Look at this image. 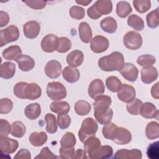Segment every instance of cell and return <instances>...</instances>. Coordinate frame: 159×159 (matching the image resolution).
<instances>
[{
    "instance_id": "1",
    "label": "cell",
    "mask_w": 159,
    "mask_h": 159,
    "mask_svg": "<svg viewBox=\"0 0 159 159\" xmlns=\"http://www.w3.org/2000/svg\"><path fill=\"white\" fill-rule=\"evenodd\" d=\"M93 102L94 116L96 120L102 125L111 122L113 117V111L109 107L112 100L106 95H99L94 99Z\"/></svg>"
},
{
    "instance_id": "2",
    "label": "cell",
    "mask_w": 159,
    "mask_h": 159,
    "mask_svg": "<svg viewBox=\"0 0 159 159\" xmlns=\"http://www.w3.org/2000/svg\"><path fill=\"white\" fill-rule=\"evenodd\" d=\"M98 66L105 71L120 70L125 64L123 55L119 52H114L109 55L104 56L98 60Z\"/></svg>"
},
{
    "instance_id": "3",
    "label": "cell",
    "mask_w": 159,
    "mask_h": 159,
    "mask_svg": "<svg viewBox=\"0 0 159 159\" xmlns=\"http://www.w3.org/2000/svg\"><path fill=\"white\" fill-rule=\"evenodd\" d=\"M98 125L96 121L92 117L86 118L81 124V127L78 131V137L83 143L91 136L95 135L97 132Z\"/></svg>"
},
{
    "instance_id": "4",
    "label": "cell",
    "mask_w": 159,
    "mask_h": 159,
    "mask_svg": "<svg viewBox=\"0 0 159 159\" xmlns=\"http://www.w3.org/2000/svg\"><path fill=\"white\" fill-rule=\"evenodd\" d=\"M48 97L53 101H60L66 98L67 92L65 86L60 82L52 81L48 83L46 90Z\"/></svg>"
},
{
    "instance_id": "5",
    "label": "cell",
    "mask_w": 159,
    "mask_h": 159,
    "mask_svg": "<svg viewBox=\"0 0 159 159\" xmlns=\"http://www.w3.org/2000/svg\"><path fill=\"white\" fill-rule=\"evenodd\" d=\"M19 37V31L17 26L11 25L2 29L0 32V46L4 45L16 41Z\"/></svg>"
},
{
    "instance_id": "6",
    "label": "cell",
    "mask_w": 159,
    "mask_h": 159,
    "mask_svg": "<svg viewBox=\"0 0 159 159\" xmlns=\"http://www.w3.org/2000/svg\"><path fill=\"white\" fill-rule=\"evenodd\" d=\"M123 43L124 46L130 50H137L142 45L141 35L135 31H129L124 36Z\"/></svg>"
},
{
    "instance_id": "7",
    "label": "cell",
    "mask_w": 159,
    "mask_h": 159,
    "mask_svg": "<svg viewBox=\"0 0 159 159\" xmlns=\"http://www.w3.org/2000/svg\"><path fill=\"white\" fill-rule=\"evenodd\" d=\"M111 140L117 144L125 145L130 142L132 140V134L126 128L117 127L111 136Z\"/></svg>"
},
{
    "instance_id": "8",
    "label": "cell",
    "mask_w": 159,
    "mask_h": 159,
    "mask_svg": "<svg viewBox=\"0 0 159 159\" xmlns=\"http://www.w3.org/2000/svg\"><path fill=\"white\" fill-rule=\"evenodd\" d=\"M109 45V40L106 37L98 35L91 39L90 48L94 53H100L105 52L108 48Z\"/></svg>"
},
{
    "instance_id": "9",
    "label": "cell",
    "mask_w": 159,
    "mask_h": 159,
    "mask_svg": "<svg viewBox=\"0 0 159 159\" xmlns=\"http://www.w3.org/2000/svg\"><path fill=\"white\" fill-rule=\"evenodd\" d=\"M40 45L43 52L52 53L58 48V37L54 34H47L42 39Z\"/></svg>"
},
{
    "instance_id": "10",
    "label": "cell",
    "mask_w": 159,
    "mask_h": 159,
    "mask_svg": "<svg viewBox=\"0 0 159 159\" xmlns=\"http://www.w3.org/2000/svg\"><path fill=\"white\" fill-rule=\"evenodd\" d=\"M18 147L17 140L7 137H0V149L2 153L8 155L14 153Z\"/></svg>"
},
{
    "instance_id": "11",
    "label": "cell",
    "mask_w": 159,
    "mask_h": 159,
    "mask_svg": "<svg viewBox=\"0 0 159 159\" xmlns=\"http://www.w3.org/2000/svg\"><path fill=\"white\" fill-rule=\"evenodd\" d=\"M62 66L60 63L55 60L48 61L45 66L44 71L47 76L50 78H57L61 75Z\"/></svg>"
},
{
    "instance_id": "12",
    "label": "cell",
    "mask_w": 159,
    "mask_h": 159,
    "mask_svg": "<svg viewBox=\"0 0 159 159\" xmlns=\"http://www.w3.org/2000/svg\"><path fill=\"white\" fill-rule=\"evenodd\" d=\"M117 97L121 101L129 103L135 98V88L131 85L122 84L121 89L117 93Z\"/></svg>"
},
{
    "instance_id": "13",
    "label": "cell",
    "mask_w": 159,
    "mask_h": 159,
    "mask_svg": "<svg viewBox=\"0 0 159 159\" xmlns=\"http://www.w3.org/2000/svg\"><path fill=\"white\" fill-rule=\"evenodd\" d=\"M40 31V26L38 22L30 20L27 22L23 26V32L25 37L30 39L36 38Z\"/></svg>"
},
{
    "instance_id": "14",
    "label": "cell",
    "mask_w": 159,
    "mask_h": 159,
    "mask_svg": "<svg viewBox=\"0 0 159 159\" xmlns=\"http://www.w3.org/2000/svg\"><path fill=\"white\" fill-rule=\"evenodd\" d=\"M119 72L125 80L131 82H134L137 79L139 74L138 69L131 63H125Z\"/></svg>"
},
{
    "instance_id": "15",
    "label": "cell",
    "mask_w": 159,
    "mask_h": 159,
    "mask_svg": "<svg viewBox=\"0 0 159 159\" xmlns=\"http://www.w3.org/2000/svg\"><path fill=\"white\" fill-rule=\"evenodd\" d=\"M105 91V86L102 81L100 79L93 80L88 86V93L89 96L93 99Z\"/></svg>"
},
{
    "instance_id": "16",
    "label": "cell",
    "mask_w": 159,
    "mask_h": 159,
    "mask_svg": "<svg viewBox=\"0 0 159 159\" xmlns=\"http://www.w3.org/2000/svg\"><path fill=\"white\" fill-rule=\"evenodd\" d=\"M42 94V89L39 84L35 83H27L24 90V99L35 100L39 98Z\"/></svg>"
},
{
    "instance_id": "17",
    "label": "cell",
    "mask_w": 159,
    "mask_h": 159,
    "mask_svg": "<svg viewBox=\"0 0 159 159\" xmlns=\"http://www.w3.org/2000/svg\"><path fill=\"white\" fill-rule=\"evenodd\" d=\"M142 153L139 149H121L117 150L114 156V158L117 159H140Z\"/></svg>"
},
{
    "instance_id": "18",
    "label": "cell",
    "mask_w": 159,
    "mask_h": 159,
    "mask_svg": "<svg viewBox=\"0 0 159 159\" xmlns=\"http://www.w3.org/2000/svg\"><path fill=\"white\" fill-rule=\"evenodd\" d=\"M14 61L17 63L19 68L23 71H29L32 70L35 66L34 60L27 55L21 54Z\"/></svg>"
},
{
    "instance_id": "19",
    "label": "cell",
    "mask_w": 159,
    "mask_h": 159,
    "mask_svg": "<svg viewBox=\"0 0 159 159\" xmlns=\"http://www.w3.org/2000/svg\"><path fill=\"white\" fill-rule=\"evenodd\" d=\"M140 114L146 119H158V111L156 106L151 102L143 103L140 107Z\"/></svg>"
},
{
    "instance_id": "20",
    "label": "cell",
    "mask_w": 159,
    "mask_h": 159,
    "mask_svg": "<svg viewBox=\"0 0 159 159\" xmlns=\"http://www.w3.org/2000/svg\"><path fill=\"white\" fill-rule=\"evenodd\" d=\"M141 80L145 84H150L158 78V71L154 66L143 68L141 71Z\"/></svg>"
},
{
    "instance_id": "21",
    "label": "cell",
    "mask_w": 159,
    "mask_h": 159,
    "mask_svg": "<svg viewBox=\"0 0 159 159\" xmlns=\"http://www.w3.org/2000/svg\"><path fill=\"white\" fill-rule=\"evenodd\" d=\"M113 154V149L109 145H100L94 152L89 155L91 159L109 158Z\"/></svg>"
},
{
    "instance_id": "22",
    "label": "cell",
    "mask_w": 159,
    "mask_h": 159,
    "mask_svg": "<svg viewBox=\"0 0 159 159\" xmlns=\"http://www.w3.org/2000/svg\"><path fill=\"white\" fill-rule=\"evenodd\" d=\"M84 54L78 50H75L70 52L66 57V62L71 67H78L83 62Z\"/></svg>"
},
{
    "instance_id": "23",
    "label": "cell",
    "mask_w": 159,
    "mask_h": 159,
    "mask_svg": "<svg viewBox=\"0 0 159 159\" xmlns=\"http://www.w3.org/2000/svg\"><path fill=\"white\" fill-rule=\"evenodd\" d=\"M93 7L99 16L107 15L111 12L112 10V4L111 1L98 0L93 5Z\"/></svg>"
},
{
    "instance_id": "24",
    "label": "cell",
    "mask_w": 159,
    "mask_h": 159,
    "mask_svg": "<svg viewBox=\"0 0 159 159\" xmlns=\"http://www.w3.org/2000/svg\"><path fill=\"white\" fill-rule=\"evenodd\" d=\"M62 76L67 82L74 83L78 81L80 79V73L77 68L68 66L63 70Z\"/></svg>"
},
{
    "instance_id": "25",
    "label": "cell",
    "mask_w": 159,
    "mask_h": 159,
    "mask_svg": "<svg viewBox=\"0 0 159 159\" xmlns=\"http://www.w3.org/2000/svg\"><path fill=\"white\" fill-rule=\"evenodd\" d=\"M78 32L80 38L83 42L88 43L91 42L93 34L91 29L87 22H82L78 26Z\"/></svg>"
},
{
    "instance_id": "26",
    "label": "cell",
    "mask_w": 159,
    "mask_h": 159,
    "mask_svg": "<svg viewBox=\"0 0 159 159\" xmlns=\"http://www.w3.org/2000/svg\"><path fill=\"white\" fill-rule=\"evenodd\" d=\"M16 72V65L11 61H6L1 64L0 67V76L7 80L14 76Z\"/></svg>"
},
{
    "instance_id": "27",
    "label": "cell",
    "mask_w": 159,
    "mask_h": 159,
    "mask_svg": "<svg viewBox=\"0 0 159 159\" xmlns=\"http://www.w3.org/2000/svg\"><path fill=\"white\" fill-rule=\"evenodd\" d=\"M25 116L30 120L37 119L41 114V107L39 103L35 102L27 105L24 109Z\"/></svg>"
},
{
    "instance_id": "28",
    "label": "cell",
    "mask_w": 159,
    "mask_h": 159,
    "mask_svg": "<svg viewBox=\"0 0 159 159\" xmlns=\"http://www.w3.org/2000/svg\"><path fill=\"white\" fill-rule=\"evenodd\" d=\"M100 26L102 30L108 34L114 33L117 28V23L115 19L112 17H107L100 22Z\"/></svg>"
},
{
    "instance_id": "29",
    "label": "cell",
    "mask_w": 159,
    "mask_h": 159,
    "mask_svg": "<svg viewBox=\"0 0 159 159\" xmlns=\"http://www.w3.org/2000/svg\"><path fill=\"white\" fill-rule=\"evenodd\" d=\"M22 53V50L18 45H12L3 50L2 56L5 60H15Z\"/></svg>"
},
{
    "instance_id": "30",
    "label": "cell",
    "mask_w": 159,
    "mask_h": 159,
    "mask_svg": "<svg viewBox=\"0 0 159 159\" xmlns=\"http://www.w3.org/2000/svg\"><path fill=\"white\" fill-rule=\"evenodd\" d=\"M47 140V135L43 131L34 132L29 137V142L34 147L43 145Z\"/></svg>"
},
{
    "instance_id": "31",
    "label": "cell",
    "mask_w": 159,
    "mask_h": 159,
    "mask_svg": "<svg viewBox=\"0 0 159 159\" xmlns=\"http://www.w3.org/2000/svg\"><path fill=\"white\" fill-rule=\"evenodd\" d=\"M50 108L53 112L58 114H67L70 109L69 104L66 101H55L52 102L50 106Z\"/></svg>"
},
{
    "instance_id": "32",
    "label": "cell",
    "mask_w": 159,
    "mask_h": 159,
    "mask_svg": "<svg viewBox=\"0 0 159 159\" xmlns=\"http://www.w3.org/2000/svg\"><path fill=\"white\" fill-rule=\"evenodd\" d=\"M101 145V141L98 138L91 136L84 142V149L88 155L94 152Z\"/></svg>"
},
{
    "instance_id": "33",
    "label": "cell",
    "mask_w": 159,
    "mask_h": 159,
    "mask_svg": "<svg viewBox=\"0 0 159 159\" xmlns=\"http://www.w3.org/2000/svg\"><path fill=\"white\" fill-rule=\"evenodd\" d=\"M145 134L149 140H154L159 137V125L155 121H151L146 126Z\"/></svg>"
},
{
    "instance_id": "34",
    "label": "cell",
    "mask_w": 159,
    "mask_h": 159,
    "mask_svg": "<svg viewBox=\"0 0 159 159\" xmlns=\"http://www.w3.org/2000/svg\"><path fill=\"white\" fill-rule=\"evenodd\" d=\"M132 11L130 4L126 1H119L116 6V13L120 18H125Z\"/></svg>"
},
{
    "instance_id": "35",
    "label": "cell",
    "mask_w": 159,
    "mask_h": 159,
    "mask_svg": "<svg viewBox=\"0 0 159 159\" xmlns=\"http://www.w3.org/2000/svg\"><path fill=\"white\" fill-rule=\"evenodd\" d=\"M106 85L109 91L113 93H116L120 91L122 83L117 76H110L106 80Z\"/></svg>"
},
{
    "instance_id": "36",
    "label": "cell",
    "mask_w": 159,
    "mask_h": 159,
    "mask_svg": "<svg viewBox=\"0 0 159 159\" xmlns=\"http://www.w3.org/2000/svg\"><path fill=\"white\" fill-rule=\"evenodd\" d=\"M127 24L134 30L141 31L144 29L145 24L143 19L136 14L129 16L127 19Z\"/></svg>"
},
{
    "instance_id": "37",
    "label": "cell",
    "mask_w": 159,
    "mask_h": 159,
    "mask_svg": "<svg viewBox=\"0 0 159 159\" xmlns=\"http://www.w3.org/2000/svg\"><path fill=\"white\" fill-rule=\"evenodd\" d=\"M74 109L78 115L83 116L87 115L91 111V106L86 101L80 100L75 103Z\"/></svg>"
},
{
    "instance_id": "38",
    "label": "cell",
    "mask_w": 159,
    "mask_h": 159,
    "mask_svg": "<svg viewBox=\"0 0 159 159\" xmlns=\"http://www.w3.org/2000/svg\"><path fill=\"white\" fill-rule=\"evenodd\" d=\"M26 132V128L24 124L20 121L13 122L11 124V134L17 138H20L24 136Z\"/></svg>"
},
{
    "instance_id": "39",
    "label": "cell",
    "mask_w": 159,
    "mask_h": 159,
    "mask_svg": "<svg viewBox=\"0 0 159 159\" xmlns=\"http://www.w3.org/2000/svg\"><path fill=\"white\" fill-rule=\"evenodd\" d=\"M147 25L148 27L155 29L158 26L159 24V8L150 12L146 16Z\"/></svg>"
},
{
    "instance_id": "40",
    "label": "cell",
    "mask_w": 159,
    "mask_h": 159,
    "mask_svg": "<svg viewBox=\"0 0 159 159\" xmlns=\"http://www.w3.org/2000/svg\"><path fill=\"white\" fill-rule=\"evenodd\" d=\"M46 121V130L49 134H54L57 130V122L55 115L51 113H47L45 116Z\"/></svg>"
},
{
    "instance_id": "41",
    "label": "cell",
    "mask_w": 159,
    "mask_h": 159,
    "mask_svg": "<svg viewBox=\"0 0 159 159\" xmlns=\"http://www.w3.org/2000/svg\"><path fill=\"white\" fill-rule=\"evenodd\" d=\"M76 144V138L75 135L71 132H66L60 140L61 147L64 148L74 147Z\"/></svg>"
},
{
    "instance_id": "42",
    "label": "cell",
    "mask_w": 159,
    "mask_h": 159,
    "mask_svg": "<svg viewBox=\"0 0 159 159\" xmlns=\"http://www.w3.org/2000/svg\"><path fill=\"white\" fill-rule=\"evenodd\" d=\"M156 61V58L154 56L148 54H145L139 56L137 58V63L143 68L152 66Z\"/></svg>"
},
{
    "instance_id": "43",
    "label": "cell",
    "mask_w": 159,
    "mask_h": 159,
    "mask_svg": "<svg viewBox=\"0 0 159 159\" xmlns=\"http://www.w3.org/2000/svg\"><path fill=\"white\" fill-rule=\"evenodd\" d=\"M142 101L137 98H134L132 101L129 102L126 108L128 112L132 115H139L140 114V107L142 104Z\"/></svg>"
},
{
    "instance_id": "44",
    "label": "cell",
    "mask_w": 159,
    "mask_h": 159,
    "mask_svg": "<svg viewBox=\"0 0 159 159\" xmlns=\"http://www.w3.org/2000/svg\"><path fill=\"white\" fill-rule=\"evenodd\" d=\"M132 4L135 9L139 13H145L151 7V2L149 0H134Z\"/></svg>"
},
{
    "instance_id": "45",
    "label": "cell",
    "mask_w": 159,
    "mask_h": 159,
    "mask_svg": "<svg viewBox=\"0 0 159 159\" xmlns=\"http://www.w3.org/2000/svg\"><path fill=\"white\" fill-rule=\"evenodd\" d=\"M71 48V40L65 37L58 38V45L57 51L58 53H66Z\"/></svg>"
},
{
    "instance_id": "46",
    "label": "cell",
    "mask_w": 159,
    "mask_h": 159,
    "mask_svg": "<svg viewBox=\"0 0 159 159\" xmlns=\"http://www.w3.org/2000/svg\"><path fill=\"white\" fill-rule=\"evenodd\" d=\"M158 142L150 143L147 149V155L150 159H158L159 158V146Z\"/></svg>"
},
{
    "instance_id": "47",
    "label": "cell",
    "mask_w": 159,
    "mask_h": 159,
    "mask_svg": "<svg viewBox=\"0 0 159 159\" xmlns=\"http://www.w3.org/2000/svg\"><path fill=\"white\" fill-rule=\"evenodd\" d=\"M69 14L71 17L76 20H80L85 16L84 9L78 6H72L69 11Z\"/></svg>"
},
{
    "instance_id": "48",
    "label": "cell",
    "mask_w": 159,
    "mask_h": 159,
    "mask_svg": "<svg viewBox=\"0 0 159 159\" xmlns=\"http://www.w3.org/2000/svg\"><path fill=\"white\" fill-rule=\"evenodd\" d=\"M13 107L12 101L7 98H1L0 100V113L6 114L11 111Z\"/></svg>"
},
{
    "instance_id": "49",
    "label": "cell",
    "mask_w": 159,
    "mask_h": 159,
    "mask_svg": "<svg viewBox=\"0 0 159 159\" xmlns=\"http://www.w3.org/2000/svg\"><path fill=\"white\" fill-rule=\"evenodd\" d=\"M71 123V118L66 114H58L57 116V124L60 129H67Z\"/></svg>"
},
{
    "instance_id": "50",
    "label": "cell",
    "mask_w": 159,
    "mask_h": 159,
    "mask_svg": "<svg viewBox=\"0 0 159 159\" xmlns=\"http://www.w3.org/2000/svg\"><path fill=\"white\" fill-rule=\"evenodd\" d=\"M27 82L20 81L17 83L13 88V92L14 95L20 99H24V90Z\"/></svg>"
},
{
    "instance_id": "51",
    "label": "cell",
    "mask_w": 159,
    "mask_h": 159,
    "mask_svg": "<svg viewBox=\"0 0 159 159\" xmlns=\"http://www.w3.org/2000/svg\"><path fill=\"white\" fill-rule=\"evenodd\" d=\"M117 126L112 122H109L107 124H105L104 126L102 127V135L103 136L109 140H111V136L115 130V129Z\"/></svg>"
},
{
    "instance_id": "52",
    "label": "cell",
    "mask_w": 159,
    "mask_h": 159,
    "mask_svg": "<svg viewBox=\"0 0 159 159\" xmlns=\"http://www.w3.org/2000/svg\"><path fill=\"white\" fill-rule=\"evenodd\" d=\"M11 125L6 120H0V137H7L11 132Z\"/></svg>"
},
{
    "instance_id": "53",
    "label": "cell",
    "mask_w": 159,
    "mask_h": 159,
    "mask_svg": "<svg viewBox=\"0 0 159 159\" xmlns=\"http://www.w3.org/2000/svg\"><path fill=\"white\" fill-rule=\"evenodd\" d=\"M74 147L71 148H64L61 147L59 149V153L60 157L64 159H71L73 158L75 154Z\"/></svg>"
},
{
    "instance_id": "54",
    "label": "cell",
    "mask_w": 159,
    "mask_h": 159,
    "mask_svg": "<svg viewBox=\"0 0 159 159\" xmlns=\"http://www.w3.org/2000/svg\"><path fill=\"white\" fill-rule=\"evenodd\" d=\"M22 2L34 9H42L47 5V2L44 1H22Z\"/></svg>"
},
{
    "instance_id": "55",
    "label": "cell",
    "mask_w": 159,
    "mask_h": 159,
    "mask_svg": "<svg viewBox=\"0 0 159 159\" xmlns=\"http://www.w3.org/2000/svg\"><path fill=\"white\" fill-rule=\"evenodd\" d=\"M55 158H57V157L49 150L47 147H43L40 153L35 157L36 159H52Z\"/></svg>"
},
{
    "instance_id": "56",
    "label": "cell",
    "mask_w": 159,
    "mask_h": 159,
    "mask_svg": "<svg viewBox=\"0 0 159 159\" xmlns=\"http://www.w3.org/2000/svg\"><path fill=\"white\" fill-rule=\"evenodd\" d=\"M31 158L30 152L25 149L22 148L20 149L17 154L14 156V158H25V159H30Z\"/></svg>"
},
{
    "instance_id": "57",
    "label": "cell",
    "mask_w": 159,
    "mask_h": 159,
    "mask_svg": "<svg viewBox=\"0 0 159 159\" xmlns=\"http://www.w3.org/2000/svg\"><path fill=\"white\" fill-rule=\"evenodd\" d=\"M9 21L8 14L3 11H0V27H3L7 25Z\"/></svg>"
},
{
    "instance_id": "58",
    "label": "cell",
    "mask_w": 159,
    "mask_h": 159,
    "mask_svg": "<svg viewBox=\"0 0 159 159\" xmlns=\"http://www.w3.org/2000/svg\"><path fill=\"white\" fill-rule=\"evenodd\" d=\"M87 14H88V16L89 18H91L92 19H94V20L98 19L101 17V16H99L98 14V12L96 11V10L94 9V8L93 7V6L88 9Z\"/></svg>"
},
{
    "instance_id": "59",
    "label": "cell",
    "mask_w": 159,
    "mask_h": 159,
    "mask_svg": "<svg viewBox=\"0 0 159 159\" xmlns=\"http://www.w3.org/2000/svg\"><path fill=\"white\" fill-rule=\"evenodd\" d=\"M86 152L85 150H81V149H78L75 152L73 158H78V159H84L87 158L86 156Z\"/></svg>"
},
{
    "instance_id": "60",
    "label": "cell",
    "mask_w": 159,
    "mask_h": 159,
    "mask_svg": "<svg viewBox=\"0 0 159 159\" xmlns=\"http://www.w3.org/2000/svg\"><path fill=\"white\" fill-rule=\"evenodd\" d=\"M151 94L152 97L156 99L159 98V91H158V82H157L153 84L151 88Z\"/></svg>"
},
{
    "instance_id": "61",
    "label": "cell",
    "mask_w": 159,
    "mask_h": 159,
    "mask_svg": "<svg viewBox=\"0 0 159 159\" xmlns=\"http://www.w3.org/2000/svg\"><path fill=\"white\" fill-rule=\"evenodd\" d=\"M75 2H76L77 4H81V5L86 6H88L89 4H90V3L92 2V1H91V0H80V1L76 0Z\"/></svg>"
}]
</instances>
